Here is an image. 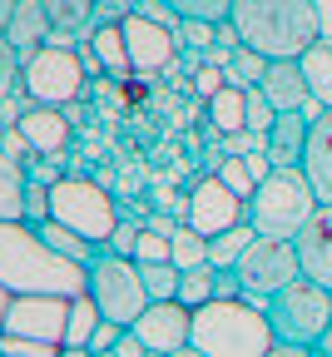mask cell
<instances>
[{"label": "cell", "instance_id": "18", "mask_svg": "<svg viewBox=\"0 0 332 357\" xmlns=\"http://www.w3.org/2000/svg\"><path fill=\"white\" fill-rule=\"evenodd\" d=\"M20 129H25V139H30L35 154H65L70 139H75V124L65 119V109H45V105L30 109L20 119Z\"/></svg>", "mask_w": 332, "mask_h": 357}, {"label": "cell", "instance_id": "35", "mask_svg": "<svg viewBox=\"0 0 332 357\" xmlns=\"http://www.w3.org/2000/svg\"><path fill=\"white\" fill-rule=\"evenodd\" d=\"M134 263H174V238H159V234H139L134 243Z\"/></svg>", "mask_w": 332, "mask_h": 357}, {"label": "cell", "instance_id": "44", "mask_svg": "<svg viewBox=\"0 0 332 357\" xmlns=\"http://www.w3.org/2000/svg\"><path fill=\"white\" fill-rule=\"evenodd\" d=\"M114 357H149V347H144V342H139V337L124 328V337L114 342Z\"/></svg>", "mask_w": 332, "mask_h": 357}, {"label": "cell", "instance_id": "30", "mask_svg": "<svg viewBox=\"0 0 332 357\" xmlns=\"http://www.w3.org/2000/svg\"><path fill=\"white\" fill-rule=\"evenodd\" d=\"M139 278H144V288H149V298L154 303H164V298H174L179 293V268L174 263H139Z\"/></svg>", "mask_w": 332, "mask_h": 357}, {"label": "cell", "instance_id": "15", "mask_svg": "<svg viewBox=\"0 0 332 357\" xmlns=\"http://www.w3.org/2000/svg\"><path fill=\"white\" fill-rule=\"evenodd\" d=\"M258 89L273 100V109H278V114H293V109H308V105H312V89H308V79H303V65H298V60H268V70H263Z\"/></svg>", "mask_w": 332, "mask_h": 357}, {"label": "cell", "instance_id": "21", "mask_svg": "<svg viewBox=\"0 0 332 357\" xmlns=\"http://www.w3.org/2000/svg\"><path fill=\"white\" fill-rule=\"evenodd\" d=\"M25 189H30L25 164H15L0 149V223H25Z\"/></svg>", "mask_w": 332, "mask_h": 357}, {"label": "cell", "instance_id": "1", "mask_svg": "<svg viewBox=\"0 0 332 357\" xmlns=\"http://www.w3.org/2000/svg\"><path fill=\"white\" fill-rule=\"evenodd\" d=\"M228 25L239 30L243 50L263 60H303L322 40V6L317 0H233Z\"/></svg>", "mask_w": 332, "mask_h": 357}, {"label": "cell", "instance_id": "3", "mask_svg": "<svg viewBox=\"0 0 332 357\" xmlns=\"http://www.w3.org/2000/svg\"><path fill=\"white\" fill-rule=\"evenodd\" d=\"M194 342L209 357H263L278 337L268 328V312L253 307L248 298H213L209 307L194 312Z\"/></svg>", "mask_w": 332, "mask_h": 357}, {"label": "cell", "instance_id": "27", "mask_svg": "<svg viewBox=\"0 0 332 357\" xmlns=\"http://www.w3.org/2000/svg\"><path fill=\"white\" fill-rule=\"evenodd\" d=\"M154 6H164L179 25L183 20H204V25H223L228 10H233V0H154Z\"/></svg>", "mask_w": 332, "mask_h": 357}, {"label": "cell", "instance_id": "50", "mask_svg": "<svg viewBox=\"0 0 332 357\" xmlns=\"http://www.w3.org/2000/svg\"><path fill=\"white\" fill-rule=\"evenodd\" d=\"M317 347H322V352H332V328L322 333V342H317Z\"/></svg>", "mask_w": 332, "mask_h": 357}, {"label": "cell", "instance_id": "31", "mask_svg": "<svg viewBox=\"0 0 332 357\" xmlns=\"http://www.w3.org/2000/svg\"><path fill=\"white\" fill-rule=\"evenodd\" d=\"M243 124L258 129V134H268V129L278 124V109H273V100L263 95L258 84H243Z\"/></svg>", "mask_w": 332, "mask_h": 357}, {"label": "cell", "instance_id": "32", "mask_svg": "<svg viewBox=\"0 0 332 357\" xmlns=\"http://www.w3.org/2000/svg\"><path fill=\"white\" fill-rule=\"evenodd\" d=\"M263 70H268V60H263L258 50H233V65H228L223 75H228V84H239V89H243V84H258Z\"/></svg>", "mask_w": 332, "mask_h": 357}, {"label": "cell", "instance_id": "7", "mask_svg": "<svg viewBox=\"0 0 332 357\" xmlns=\"http://www.w3.org/2000/svg\"><path fill=\"white\" fill-rule=\"evenodd\" d=\"M89 298L94 307H100L105 323H119V328H134L139 312H144L154 298L144 288V278H139V263L134 258H119V253H100V263L89 268Z\"/></svg>", "mask_w": 332, "mask_h": 357}, {"label": "cell", "instance_id": "6", "mask_svg": "<svg viewBox=\"0 0 332 357\" xmlns=\"http://www.w3.org/2000/svg\"><path fill=\"white\" fill-rule=\"evenodd\" d=\"M268 328L278 342H303V347H317L322 333L332 328V293L317 288L312 278H293L288 288H278L268 298Z\"/></svg>", "mask_w": 332, "mask_h": 357}, {"label": "cell", "instance_id": "5", "mask_svg": "<svg viewBox=\"0 0 332 357\" xmlns=\"http://www.w3.org/2000/svg\"><path fill=\"white\" fill-rule=\"evenodd\" d=\"M50 218L65 223V229H75L80 238H89L94 248H105L110 234L119 229V204H114L105 178L65 174L60 184H50Z\"/></svg>", "mask_w": 332, "mask_h": 357}, {"label": "cell", "instance_id": "46", "mask_svg": "<svg viewBox=\"0 0 332 357\" xmlns=\"http://www.w3.org/2000/svg\"><path fill=\"white\" fill-rule=\"evenodd\" d=\"M317 347H303V342H273L263 357H312Z\"/></svg>", "mask_w": 332, "mask_h": 357}, {"label": "cell", "instance_id": "9", "mask_svg": "<svg viewBox=\"0 0 332 357\" xmlns=\"http://www.w3.org/2000/svg\"><path fill=\"white\" fill-rule=\"evenodd\" d=\"M233 273H239L243 298H248L253 307H268V298H273L278 288H288L293 278H303V263H298L293 238H253Z\"/></svg>", "mask_w": 332, "mask_h": 357}, {"label": "cell", "instance_id": "14", "mask_svg": "<svg viewBox=\"0 0 332 357\" xmlns=\"http://www.w3.org/2000/svg\"><path fill=\"white\" fill-rule=\"evenodd\" d=\"M303 278H312L317 288L332 293V204H317V213L303 223V234L293 238Z\"/></svg>", "mask_w": 332, "mask_h": 357}, {"label": "cell", "instance_id": "28", "mask_svg": "<svg viewBox=\"0 0 332 357\" xmlns=\"http://www.w3.org/2000/svg\"><path fill=\"white\" fill-rule=\"evenodd\" d=\"M105 318H100V307H94V298L89 293H80V298H70V333H65V347H84L89 342V333L100 328Z\"/></svg>", "mask_w": 332, "mask_h": 357}, {"label": "cell", "instance_id": "51", "mask_svg": "<svg viewBox=\"0 0 332 357\" xmlns=\"http://www.w3.org/2000/svg\"><path fill=\"white\" fill-rule=\"evenodd\" d=\"M6 129H10V124H6V119H0V144H6Z\"/></svg>", "mask_w": 332, "mask_h": 357}, {"label": "cell", "instance_id": "49", "mask_svg": "<svg viewBox=\"0 0 332 357\" xmlns=\"http://www.w3.org/2000/svg\"><path fill=\"white\" fill-rule=\"evenodd\" d=\"M169 357H209V352H199L194 342H188V347H179V352H169Z\"/></svg>", "mask_w": 332, "mask_h": 357}, {"label": "cell", "instance_id": "10", "mask_svg": "<svg viewBox=\"0 0 332 357\" xmlns=\"http://www.w3.org/2000/svg\"><path fill=\"white\" fill-rule=\"evenodd\" d=\"M183 189H188V218H183V223H188L194 234L218 238V234H228V229H239V223H248V218H243L248 204L233 194V189H223L213 174H194Z\"/></svg>", "mask_w": 332, "mask_h": 357}, {"label": "cell", "instance_id": "12", "mask_svg": "<svg viewBox=\"0 0 332 357\" xmlns=\"http://www.w3.org/2000/svg\"><path fill=\"white\" fill-rule=\"evenodd\" d=\"M124 25V45H129V60H134V75H169L174 60L183 55V40L179 30H169L164 20H149L144 10H134L119 20Z\"/></svg>", "mask_w": 332, "mask_h": 357}, {"label": "cell", "instance_id": "4", "mask_svg": "<svg viewBox=\"0 0 332 357\" xmlns=\"http://www.w3.org/2000/svg\"><path fill=\"white\" fill-rule=\"evenodd\" d=\"M317 189H312V178L303 169H273L263 184L253 189L243 218L253 223V234L258 238H298L303 234V223L317 213Z\"/></svg>", "mask_w": 332, "mask_h": 357}, {"label": "cell", "instance_id": "41", "mask_svg": "<svg viewBox=\"0 0 332 357\" xmlns=\"http://www.w3.org/2000/svg\"><path fill=\"white\" fill-rule=\"evenodd\" d=\"M0 149H6L15 164H30V159H35V149H30V139H25V129H20V124L6 129V144H0Z\"/></svg>", "mask_w": 332, "mask_h": 357}, {"label": "cell", "instance_id": "43", "mask_svg": "<svg viewBox=\"0 0 332 357\" xmlns=\"http://www.w3.org/2000/svg\"><path fill=\"white\" fill-rule=\"evenodd\" d=\"M119 337H124V328H119V323H100V328L89 333V342H84V347H89V352H114V342H119Z\"/></svg>", "mask_w": 332, "mask_h": 357}, {"label": "cell", "instance_id": "26", "mask_svg": "<svg viewBox=\"0 0 332 357\" xmlns=\"http://www.w3.org/2000/svg\"><path fill=\"white\" fill-rule=\"evenodd\" d=\"M253 238H258L253 223H239V229H228V234L209 238V268H239V258L248 253Z\"/></svg>", "mask_w": 332, "mask_h": 357}, {"label": "cell", "instance_id": "53", "mask_svg": "<svg viewBox=\"0 0 332 357\" xmlns=\"http://www.w3.org/2000/svg\"><path fill=\"white\" fill-rule=\"evenodd\" d=\"M312 357H332V352H322V347H317V352H312Z\"/></svg>", "mask_w": 332, "mask_h": 357}, {"label": "cell", "instance_id": "22", "mask_svg": "<svg viewBox=\"0 0 332 357\" xmlns=\"http://www.w3.org/2000/svg\"><path fill=\"white\" fill-rule=\"evenodd\" d=\"M298 65H303V79H308V89H312V105H317V109H332V40L322 35Z\"/></svg>", "mask_w": 332, "mask_h": 357}, {"label": "cell", "instance_id": "40", "mask_svg": "<svg viewBox=\"0 0 332 357\" xmlns=\"http://www.w3.org/2000/svg\"><path fill=\"white\" fill-rule=\"evenodd\" d=\"M144 229H149V234H159V238H174V234L183 229V218H179V213H169V208H149Z\"/></svg>", "mask_w": 332, "mask_h": 357}, {"label": "cell", "instance_id": "38", "mask_svg": "<svg viewBox=\"0 0 332 357\" xmlns=\"http://www.w3.org/2000/svg\"><path fill=\"white\" fill-rule=\"evenodd\" d=\"M45 218H50V189H45V184H30V189H25V223H30V229H40Z\"/></svg>", "mask_w": 332, "mask_h": 357}, {"label": "cell", "instance_id": "20", "mask_svg": "<svg viewBox=\"0 0 332 357\" xmlns=\"http://www.w3.org/2000/svg\"><path fill=\"white\" fill-rule=\"evenodd\" d=\"M40 6H45V15H50L55 45H65V40H89V30L100 25L94 0H40Z\"/></svg>", "mask_w": 332, "mask_h": 357}, {"label": "cell", "instance_id": "39", "mask_svg": "<svg viewBox=\"0 0 332 357\" xmlns=\"http://www.w3.org/2000/svg\"><path fill=\"white\" fill-rule=\"evenodd\" d=\"M223 84H228V75H223L218 65H199V70H194V95H199V100H213Z\"/></svg>", "mask_w": 332, "mask_h": 357}, {"label": "cell", "instance_id": "11", "mask_svg": "<svg viewBox=\"0 0 332 357\" xmlns=\"http://www.w3.org/2000/svg\"><path fill=\"white\" fill-rule=\"evenodd\" d=\"M6 337H30V342H60L70 333V298L55 293H15L10 312H6Z\"/></svg>", "mask_w": 332, "mask_h": 357}, {"label": "cell", "instance_id": "23", "mask_svg": "<svg viewBox=\"0 0 332 357\" xmlns=\"http://www.w3.org/2000/svg\"><path fill=\"white\" fill-rule=\"evenodd\" d=\"M35 234H40L45 243H50V248H55L60 258H70V263H80V268H94V263H100V253H105V248H94L89 238H80L75 229H65V223H55V218H45V223H40Z\"/></svg>", "mask_w": 332, "mask_h": 357}, {"label": "cell", "instance_id": "52", "mask_svg": "<svg viewBox=\"0 0 332 357\" xmlns=\"http://www.w3.org/2000/svg\"><path fill=\"white\" fill-rule=\"evenodd\" d=\"M89 357H114V352H89Z\"/></svg>", "mask_w": 332, "mask_h": 357}, {"label": "cell", "instance_id": "17", "mask_svg": "<svg viewBox=\"0 0 332 357\" xmlns=\"http://www.w3.org/2000/svg\"><path fill=\"white\" fill-rule=\"evenodd\" d=\"M308 109H293V114H278V124L268 129V159L273 169H303V149H308Z\"/></svg>", "mask_w": 332, "mask_h": 357}, {"label": "cell", "instance_id": "34", "mask_svg": "<svg viewBox=\"0 0 332 357\" xmlns=\"http://www.w3.org/2000/svg\"><path fill=\"white\" fill-rule=\"evenodd\" d=\"M20 65H25L20 50H15L6 35H0V105H6V100H10V89L20 84Z\"/></svg>", "mask_w": 332, "mask_h": 357}, {"label": "cell", "instance_id": "42", "mask_svg": "<svg viewBox=\"0 0 332 357\" xmlns=\"http://www.w3.org/2000/svg\"><path fill=\"white\" fill-rule=\"evenodd\" d=\"M149 0H94V10H100V20H124L134 10H144Z\"/></svg>", "mask_w": 332, "mask_h": 357}, {"label": "cell", "instance_id": "36", "mask_svg": "<svg viewBox=\"0 0 332 357\" xmlns=\"http://www.w3.org/2000/svg\"><path fill=\"white\" fill-rule=\"evenodd\" d=\"M25 174H30V184H45V189H50V184H60V178H65V164H60V154H35V159L25 164Z\"/></svg>", "mask_w": 332, "mask_h": 357}, {"label": "cell", "instance_id": "29", "mask_svg": "<svg viewBox=\"0 0 332 357\" xmlns=\"http://www.w3.org/2000/svg\"><path fill=\"white\" fill-rule=\"evenodd\" d=\"M204 263H209V238L194 234V229L183 223V229L174 234V268H179V273H188V268H204Z\"/></svg>", "mask_w": 332, "mask_h": 357}, {"label": "cell", "instance_id": "33", "mask_svg": "<svg viewBox=\"0 0 332 357\" xmlns=\"http://www.w3.org/2000/svg\"><path fill=\"white\" fill-rule=\"evenodd\" d=\"M213 178H218L223 189H233L243 204H248V199H253V189H258V184H253V174H248V164H243V159H233V154L223 159V169H218Z\"/></svg>", "mask_w": 332, "mask_h": 357}, {"label": "cell", "instance_id": "45", "mask_svg": "<svg viewBox=\"0 0 332 357\" xmlns=\"http://www.w3.org/2000/svg\"><path fill=\"white\" fill-rule=\"evenodd\" d=\"M218 298H243V283L233 268H218Z\"/></svg>", "mask_w": 332, "mask_h": 357}, {"label": "cell", "instance_id": "25", "mask_svg": "<svg viewBox=\"0 0 332 357\" xmlns=\"http://www.w3.org/2000/svg\"><path fill=\"white\" fill-rule=\"evenodd\" d=\"M188 312H199V307H209L213 298H218V268H188V273L179 278V293H174Z\"/></svg>", "mask_w": 332, "mask_h": 357}, {"label": "cell", "instance_id": "13", "mask_svg": "<svg viewBox=\"0 0 332 357\" xmlns=\"http://www.w3.org/2000/svg\"><path fill=\"white\" fill-rule=\"evenodd\" d=\"M129 333L149 347V357H169V352L188 347V337H194V312H188L179 298H164V303H149L139 312V323Z\"/></svg>", "mask_w": 332, "mask_h": 357}, {"label": "cell", "instance_id": "37", "mask_svg": "<svg viewBox=\"0 0 332 357\" xmlns=\"http://www.w3.org/2000/svg\"><path fill=\"white\" fill-rule=\"evenodd\" d=\"M30 109H40V105H35V95H30V89H25V79H20V84L10 89V100H6V105H0V119H6V124H20V119H25Z\"/></svg>", "mask_w": 332, "mask_h": 357}, {"label": "cell", "instance_id": "24", "mask_svg": "<svg viewBox=\"0 0 332 357\" xmlns=\"http://www.w3.org/2000/svg\"><path fill=\"white\" fill-rule=\"evenodd\" d=\"M209 124H213V134H239V129H248V124H243V89H239V84H223L218 95L209 100Z\"/></svg>", "mask_w": 332, "mask_h": 357}, {"label": "cell", "instance_id": "19", "mask_svg": "<svg viewBox=\"0 0 332 357\" xmlns=\"http://www.w3.org/2000/svg\"><path fill=\"white\" fill-rule=\"evenodd\" d=\"M6 40L20 50V60H30L40 45H50V40H55L50 15H45L40 0H20V6H15V15H10V25H6Z\"/></svg>", "mask_w": 332, "mask_h": 357}, {"label": "cell", "instance_id": "8", "mask_svg": "<svg viewBox=\"0 0 332 357\" xmlns=\"http://www.w3.org/2000/svg\"><path fill=\"white\" fill-rule=\"evenodd\" d=\"M20 79L25 89L35 95V105L45 109H65L70 100L84 95V84H89V70L80 60V50H70V45H40V50L20 65Z\"/></svg>", "mask_w": 332, "mask_h": 357}, {"label": "cell", "instance_id": "47", "mask_svg": "<svg viewBox=\"0 0 332 357\" xmlns=\"http://www.w3.org/2000/svg\"><path fill=\"white\" fill-rule=\"evenodd\" d=\"M15 6H20V0H0V35H6V25H10V15H15Z\"/></svg>", "mask_w": 332, "mask_h": 357}, {"label": "cell", "instance_id": "16", "mask_svg": "<svg viewBox=\"0 0 332 357\" xmlns=\"http://www.w3.org/2000/svg\"><path fill=\"white\" fill-rule=\"evenodd\" d=\"M303 174L312 178L317 199L332 204V109H317V114H312L308 149H303Z\"/></svg>", "mask_w": 332, "mask_h": 357}, {"label": "cell", "instance_id": "2", "mask_svg": "<svg viewBox=\"0 0 332 357\" xmlns=\"http://www.w3.org/2000/svg\"><path fill=\"white\" fill-rule=\"evenodd\" d=\"M0 283L10 293L80 298V293H89V268L60 258L30 223H0Z\"/></svg>", "mask_w": 332, "mask_h": 357}, {"label": "cell", "instance_id": "48", "mask_svg": "<svg viewBox=\"0 0 332 357\" xmlns=\"http://www.w3.org/2000/svg\"><path fill=\"white\" fill-rule=\"evenodd\" d=\"M10 303H15V293H10L6 283H0V328H6V312H10Z\"/></svg>", "mask_w": 332, "mask_h": 357}]
</instances>
